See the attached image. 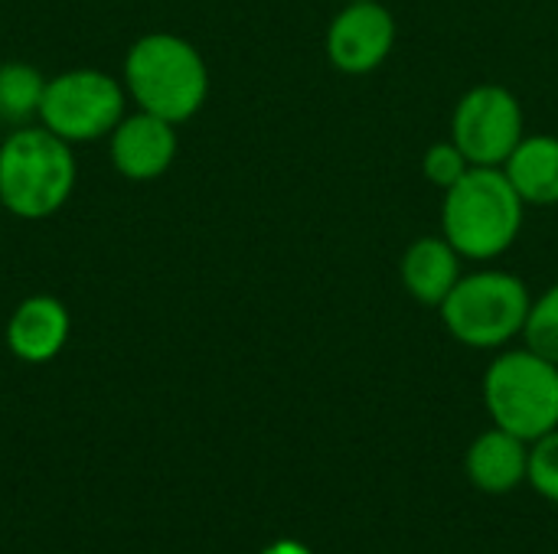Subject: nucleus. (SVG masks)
I'll use <instances>...</instances> for the list:
<instances>
[{
    "label": "nucleus",
    "instance_id": "1",
    "mask_svg": "<svg viewBox=\"0 0 558 554\" xmlns=\"http://www.w3.org/2000/svg\"><path fill=\"white\" fill-rule=\"evenodd\" d=\"M526 219V202L504 167H471L441 193V235L464 261L490 264L504 258Z\"/></svg>",
    "mask_w": 558,
    "mask_h": 554
},
{
    "label": "nucleus",
    "instance_id": "2",
    "mask_svg": "<svg viewBox=\"0 0 558 554\" xmlns=\"http://www.w3.org/2000/svg\"><path fill=\"white\" fill-rule=\"evenodd\" d=\"M124 88L141 111L183 124L196 118L209 98V69L190 39L157 29L128 49Z\"/></svg>",
    "mask_w": 558,
    "mask_h": 554
},
{
    "label": "nucleus",
    "instance_id": "3",
    "mask_svg": "<svg viewBox=\"0 0 558 554\" xmlns=\"http://www.w3.org/2000/svg\"><path fill=\"white\" fill-rule=\"evenodd\" d=\"M530 307L533 291L520 274L481 264L477 271L461 274L438 307V317L454 343L481 353H500L513 340H523Z\"/></svg>",
    "mask_w": 558,
    "mask_h": 554
},
{
    "label": "nucleus",
    "instance_id": "4",
    "mask_svg": "<svg viewBox=\"0 0 558 554\" xmlns=\"http://www.w3.org/2000/svg\"><path fill=\"white\" fill-rule=\"evenodd\" d=\"M72 144L49 127L23 124L0 144V206L26 222L56 216L75 189Z\"/></svg>",
    "mask_w": 558,
    "mask_h": 554
},
{
    "label": "nucleus",
    "instance_id": "5",
    "mask_svg": "<svg viewBox=\"0 0 558 554\" xmlns=\"http://www.w3.org/2000/svg\"><path fill=\"white\" fill-rule=\"evenodd\" d=\"M484 405L494 428H504L526 444L558 428V362L526 343L500 349L484 372Z\"/></svg>",
    "mask_w": 558,
    "mask_h": 554
},
{
    "label": "nucleus",
    "instance_id": "6",
    "mask_svg": "<svg viewBox=\"0 0 558 554\" xmlns=\"http://www.w3.org/2000/svg\"><path fill=\"white\" fill-rule=\"evenodd\" d=\"M128 88L101 69H69L46 82L39 124L69 144H92L124 118Z\"/></svg>",
    "mask_w": 558,
    "mask_h": 554
},
{
    "label": "nucleus",
    "instance_id": "7",
    "mask_svg": "<svg viewBox=\"0 0 558 554\" xmlns=\"http://www.w3.org/2000/svg\"><path fill=\"white\" fill-rule=\"evenodd\" d=\"M448 137L461 147L471 167H504L517 144L526 137L523 104L507 85H471L451 111Z\"/></svg>",
    "mask_w": 558,
    "mask_h": 554
},
{
    "label": "nucleus",
    "instance_id": "8",
    "mask_svg": "<svg viewBox=\"0 0 558 554\" xmlns=\"http://www.w3.org/2000/svg\"><path fill=\"white\" fill-rule=\"evenodd\" d=\"M399 39L396 16L379 0H350L327 26V62L343 75H369L392 56Z\"/></svg>",
    "mask_w": 558,
    "mask_h": 554
},
{
    "label": "nucleus",
    "instance_id": "9",
    "mask_svg": "<svg viewBox=\"0 0 558 554\" xmlns=\"http://www.w3.org/2000/svg\"><path fill=\"white\" fill-rule=\"evenodd\" d=\"M108 137H111L114 170L124 180H137V183L163 176L180 150L177 124L141 108L134 114H124Z\"/></svg>",
    "mask_w": 558,
    "mask_h": 554
},
{
    "label": "nucleus",
    "instance_id": "10",
    "mask_svg": "<svg viewBox=\"0 0 558 554\" xmlns=\"http://www.w3.org/2000/svg\"><path fill=\"white\" fill-rule=\"evenodd\" d=\"M72 333V317L62 300L49 294L26 297L7 320V346L20 362L43 366L52 362Z\"/></svg>",
    "mask_w": 558,
    "mask_h": 554
},
{
    "label": "nucleus",
    "instance_id": "11",
    "mask_svg": "<svg viewBox=\"0 0 558 554\" xmlns=\"http://www.w3.org/2000/svg\"><path fill=\"white\" fill-rule=\"evenodd\" d=\"M464 274V258L454 251V245L438 235H418L399 258V278L405 294L422 307H441L445 297L454 291V284Z\"/></svg>",
    "mask_w": 558,
    "mask_h": 554
},
{
    "label": "nucleus",
    "instance_id": "12",
    "mask_svg": "<svg viewBox=\"0 0 558 554\" xmlns=\"http://www.w3.org/2000/svg\"><path fill=\"white\" fill-rule=\"evenodd\" d=\"M464 470L481 493H513L530 473V444L504 428H490L468 447Z\"/></svg>",
    "mask_w": 558,
    "mask_h": 554
},
{
    "label": "nucleus",
    "instance_id": "13",
    "mask_svg": "<svg viewBox=\"0 0 558 554\" xmlns=\"http://www.w3.org/2000/svg\"><path fill=\"white\" fill-rule=\"evenodd\" d=\"M504 173L526 206H558V134H530L507 157Z\"/></svg>",
    "mask_w": 558,
    "mask_h": 554
},
{
    "label": "nucleus",
    "instance_id": "14",
    "mask_svg": "<svg viewBox=\"0 0 558 554\" xmlns=\"http://www.w3.org/2000/svg\"><path fill=\"white\" fill-rule=\"evenodd\" d=\"M46 82L49 78L29 62H3L0 65V118L20 127L29 118H39Z\"/></svg>",
    "mask_w": 558,
    "mask_h": 554
},
{
    "label": "nucleus",
    "instance_id": "15",
    "mask_svg": "<svg viewBox=\"0 0 558 554\" xmlns=\"http://www.w3.org/2000/svg\"><path fill=\"white\" fill-rule=\"evenodd\" d=\"M523 343L530 349H536L539 356L558 362V281L533 297L530 320L523 330Z\"/></svg>",
    "mask_w": 558,
    "mask_h": 554
},
{
    "label": "nucleus",
    "instance_id": "16",
    "mask_svg": "<svg viewBox=\"0 0 558 554\" xmlns=\"http://www.w3.org/2000/svg\"><path fill=\"white\" fill-rule=\"evenodd\" d=\"M468 170H471V160L461 153V147H458L451 137L432 144V147L422 153V176H425L432 186H438L441 193H445L448 186H454Z\"/></svg>",
    "mask_w": 558,
    "mask_h": 554
},
{
    "label": "nucleus",
    "instance_id": "17",
    "mask_svg": "<svg viewBox=\"0 0 558 554\" xmlns=\"http://www.w3.org/2000/svg\"><path fill=\"white\" fill-rule=\"evenodd\" d=\"M533 490L558 506V428L530 444V473Z\"/></svg>",
    "mask_w": 558,
    "mask_h": 554
},
{
    "label": "nucleus",
    "instance_id": "18",
    "mask_svg": "<svg viewBox=\"0 0 558 554\" xmlns=\"http://www.w3.org/2000/svg\"><path fill=\"white\" fill-rule=\"evenodd\" d=\"M265 554H311L304 545H298V542H278V545H271V549H265Z\"/></svg>",
    "mask_w": 558,
    "mask_h": 554
}]
</instances>
